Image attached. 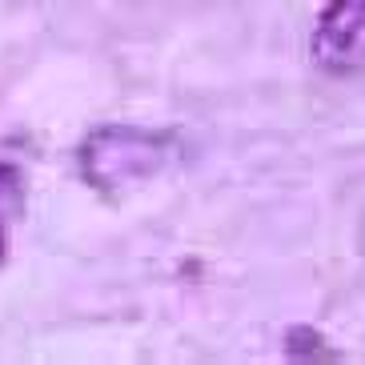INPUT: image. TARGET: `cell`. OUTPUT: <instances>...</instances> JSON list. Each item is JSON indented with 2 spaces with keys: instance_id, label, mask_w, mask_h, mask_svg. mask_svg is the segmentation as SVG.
I'll return each instance as SVG.
<instances>
[{
  "instance_id": "1",
  "label": "cell",
  "mask_w": 365,
  "mask_h": 365,
  "mask_svg": "<svg viewBox=\"0 0 365 365\" xmlns=\"http://www.w3.org/2000/svg\"><path fill=\"white\" fill-rule=\"evenodd\" d=\"M181 153L177 137L165 129H140V125H101L85 137L76 161L85 181L101 193H125L137 185L161 177Z\"/></svg>"
},
{
  "instance_id": "2",
  "label": "cell",
  "mask_w": 365,
  "mask_h": 365,
  "mask_svg": "<svg viewBox=\"0 0 365 365\" xmlns=\"http://www.w3.org/2000/svg\"><path fill=\"white\" fill-rule=\"evenodd\" d=\"M313 65L333 76L365 73V0H329L309 36Z\"/></svg>"
},
{
  "instance_id": "3",
  "label": "cell",
  "mask_w": 365,
  "mask_h": 365,
  "mask_svg": "<svg viewBox=\"0 0 365 365\" xmlns=\"http://www.w3.org/2000/svg\"><path fill=\"white\" fill-rule=\"evenodd\" d=\"M24 205H29V189H24V173L16 165L0 161V265L9 261L12 249V229L21 225Z\"/></svg>"
}]
</instances>
